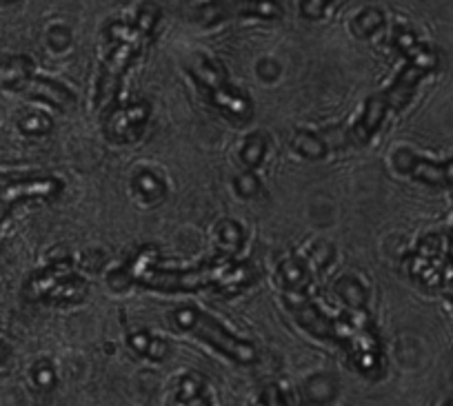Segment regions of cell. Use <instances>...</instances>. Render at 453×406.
Listing matches in <instances>:
<instances>
[{
    "label": "cell",
    "instance_id": "6da1fadb",
    "mask_svg": "<svg viewBox=\"0 0 453 406\" xmlns=\"http://www.w3.org/2000/svg\"><path fill=\"white\" fill-rule=\"evenodd\" d=\"M251 282H254V271L247 262H238L226 253H216L211 260L189 271H160L151 264L141 276L138 287L158 294H189L211 287L222 295H236Z\"/></svg>",
    "mask_w": 453,
    "mask_h": 406
},
{
    "label": "cell",
    "instance_id": "7a4b0ae2",
    "mask_svg": "<svg viewBox=\"0 0 453 406\" xmlns=\"http://www.w3.org/2000/svg\"><path fill=\"white\" fill-rule=\"evenodd\" d=\"M107 54H104L103 65H100L94 94L96 109H103V111L116 104L125 73L136 63L147 38L134 25L129 27V25L116 23L107 29Z\"/></svg>",
    "mask_w": 453,
    "mask_h": 406
},
{
    "label": "cell",
    "instance_id": "3957f363",
    "mask_svg": "<svg viewBox=\"0 0 453 406\" xmlns=\"http://www.w3.org/2000/svg\"><path fill=\"white\" fill-rule=\"evenodd\" d=\"M189 73L203 98L211 107H216L225 116L234 118V120H250L251 113H254L250 96L238 91L229 82L225 67L218 60L209 58V56H196L191 60Z\"/></svg>",
    "mask_w": 453,
    "mask_h": 406
},
{
    "label": "cell",
    "instance_id": "277c9868",
    "mask_svg": "<svg viewBox=\"0 0 453 406\" xmlns=\"http://www.w3.org/2000/svg\"><path fill=\"white\" fill-rule=\"evenodd\" d=\"M173 322H176L178 329L200 338L203 342H207L213 351L222 353L225 357L236 362V364L247 366L254 364V362L258 360V351H256L254 344L229 333L216 318L200 311L198 307L187 304V307L176 309V311H173Z\"/></svg>",
    "mask_w": 453,
    "mask_h": 406
},
{
    "label": "cell",
    "instance_id": "5b68a950",
    "mask_svg": "<svg viewBox=\"0 0 453 406\" xmlns=\"http://www.w3.org/2000/svg\"><path fill=\"white\" fill-rule=\"evenodd\" d=\"M151 107L145 100H136V103L127 104H113L111 109L104 111L103 131L107 135V141L116 142V145H129L136 142L145 131L147 122H150Z\"/></svg>",
    "mask_w": 453,
    "mask_h": 406
},
{
    "label": "cell",
    "instance_id": "8992f818",
    "mask_svg": "<svg viewBox=\"0 0 453 406\" xmlns=\"http://www.w3.org/2000/svg\"><path fill=\"white\" fill-rule=\"evenodd\" d=\"M280 19L282 5L278 0H211L209 5H203L196 14V20L204 27L222 23L225 19Z\"/></svg>",
    "mask_w": 453,
    "mask_h": 406
},
{
    "label": "cell",
    "instance_id": "52a82bcc",
    "mask_svg": "<svg viewBox=\"0 0 453 406\" xmlns=\"http://www.w3.org/2000/svg\"><path fill=\"white\" fill-rule=\"evenodd\" d=\"M63 194V182L58 178L41 176V178H25L0 189V225L10 218V213L19 207L20 203L29 200H54Z\"/></svg>",
    "mask_w": 453,
    "mask_h": 406
},
{
    "label": "cell",
    "instance_id": "ba28073f",
    "mask_svg": "<svg viewBox=\"0 0 453 406\" xmlns=\"http://www.w3.org/2000/svg\"><path fill=\"white\" fill-rule=\"evenodd\" d=\"M103 257H85L82 256L81 260H73V257H60V260H54L50 266L45 269L36 271L27 282H25V298L32 300V303H42L45 295L50 294L51 287L69 273V271H78V266H82L85 271H98V266L103 264Z\"/></svg>",
    "mask_w": 453,
    "mask_h": 406
},
{
    "label": "cell",
    "instance_id": "9c48e42d",
    "mask_svg": "<svg viewBox=\"0 0 453 406\" xmlns=\"http://www.w3.org/2000/svg\"><path fill=\"white\" fill-rule=\"evenodd\" d=\"M156 260H158V249L147 244L141 251L134 253L120 269L113 271L111 276H109V287H111L113 291H125L129 289V287L138 285L142 273H145L151 264H156Z\"/></svg>",
    "mask_w": 453,
    "mask_h": 406
},
{
    "label": "cell",
    "instance_id": "30bf717a",
    "mask_svg": "<svg viewBox=\"0 0 453 406\" xmlns=\"http://www.w3.org/2000/svg\"><path fill=\"white\" fill-rule=\"evenodd\" d=\"M20 94H25L32 100H42V103H50L51 107L67 109L76 103V96L67 89L65 85L56 80H47V78H36L32 76L27 80V85L20 89Z\"/></svg>",
    "mask_w": 453,
    "mask_h": 406
},
{
    "label": "cell",
    "instance_id": "8fae6325",
    "mask_svg": "<svg viewBox=\"0 0 453 406\" xmlns=\"http://www.w3.org/2000/svg\"><path fill=\"white\" fill-rule=\"evenodd\" d=\"M89 285H87L85 276L81 271H72L67 276L60 278L54 287L50 289V294L45 295L42 303L56 304V307H67V304H78L81 300H85Z\"/></svg>",
    "mask_w": 453,
    "mask_h": 406
},
{
    "label": "cell",
    "instance_id": "7c38bea8",
    "mask_svg": "<svg viewBox=\"0 0 453 406\" xmlns=\"http://www.w3.org/2000/svg\"><path fill=\"white\" fill-rule=\"evenodd\" d=\"M173 404L176 406H213L211 395H209L207 379L200 373L191 371L178 379L176 395H173Z\"/></svg>",
    "mask_w": 453,
    "mask_h": 406
},
{
    "label": "cell",
    "instance_id": "4fadbf2b",
    "mask_svg": "<svg viewBox=\"0 0 453 406\" xmlns=\"http://www.w3.org/2000/svg\"><path fill=\"white\" fill-rule=\"evenodd\" d=\"M34 76V60L27 56H10L0 60V89L20 91Z\"/></svg>",
    "mask_w": 453,
    "mask_h": 406
},
{
    "label": "cell",
    "instance_id": "5bb4252c",
    "mask_svg": "<svg viewBox=\"0 0 453 406\" xmlns=\"http://www.w3.org/2000/svg\"><path fill=\"white\" fill-rule=\"evenodd\" d=\"M132 189L136 198L145 204H160L167 195V185L163 178L151 169H138L132 178Z\"/></svg>",
    "mask_w": 453,
    "mask_h": 406
},
{
    "label": "cell",
    "instance_id": "9a60e30c",
    "mask_svg": "<svg viewBox=\"0 0 453 406\" xmlns=\"http://www.w3.org/2000/svg\"><path fill=\"white\" fill-rule=\"evenodd\" d=\"M129 347L142 357H150V360L163 362L169 356V347L163 338L158 335H151L147 331H138V333L129 335Z\"/></svg>",
    "mask_w": 453,
    "mask_h": 406
},
{
    "label": "cell",
    "instance_id": "2e32d148",
    "mask_svg": "<svg viewBox=\"0 0 453 406\" xmlns=\"http://www.w3.org/2000/svg\"><path fill=\"white\" fill-rule=\"evenodd\" d=\"M216 242L218 253H226V256L236 257L242 244H245V231H242V226L236 220H225L218 226Z\"/></svg>",
    "mask_w": 453,
    "mask_h": 406
},
{
    "label": "cell",
    "instance_id": "e0dca14e",
    "mask_svg": "<svg viewBox=\"0 0 453 406\" xmlns=\"http://www.w3.org/2000/svg\"><path fill=\"white\" fill-rule=\"evenodd\" d=\"M291 147L298 151L303 158L309 160H320L325 158L326 151H329V142L318 134H309V131H298L291 141Z\"/></svg>",
    "mask_w": 453,
    "mask_h": 406
},
{
    "label": "cell",
    "instance_id": "ac0fdd59",
    "mask_svg": "<svg viewBox=\"0 0 453 406\" xmlns=\"http://www.w3.org/2000/svg\"><path fill=\"white\" fill-rule=\"evenodd\" d=\"M335 295L349 307V311L365 309V304H367V289L354 276H345L335 282Z\"/></svg>",
    "mask_w": 453,
    "mask_h": 406
},
{
    "label": "cell",
    "instance_id": "d6986e66",
    "mask_svg": "<svg viewBox=\"0 0 453 406\" xmlns=\"http://www.w3.org/2000/svg\"><path fill=\"white\" fill-rule=\"evenodd\" d=\"M265 156H267V141L263 134L247 135L241 149V160L247 167V172H256L263 165Z\"/></svg>",
    "mask_w": 453,
    "mask_h": 406
},
{
    "label": "cell",
    "instance_id": "ffe728a7",
    "mask_svg": "<svg viewBox=\"0 0 453 406\" xmlns=\"http://www.w3.org/2000/svg\"><path fill=\"white\" fill-rule=\"evenodd\" d=\"M385 25V14L376 7H367V10L360 11L354 20H351V32L356 38H369L378 32V29Z\"/></svg>",
    "mask_w": 453,
    "mask_h": 406
},
{
    "label": "cell",
    "instance_id": "44dd1931",
    "mask_svg": "<svg viewBox=\"0 0 453 406\" xmlns=\"http://www.w3.org/2000/svg\"><path fill=\"white\" fill-rule=\"evenodd\" d=\"M54 122H51L50 116L41 111H32L25 113L23 118H19V129L23 131L25 135H45L50 134Z\"/></svg>",
    "mask_w": 453,
    "mask_h": 406
},
{
    "label": "cell",
    "instance_id": "7402d4cb",
    "mask_svg": "<svg viewBox=\"0 0 453 406\" xmlns=\"http://www.w3.org/2000/svg\"><path fill=\"white\" fill-rule=\"evenodd\" d=\"M158 16H160L158 7H156L154 3H145V5L138 10L136 20H134V27H136L138 32L147 38V41H150L151 34H154V29H156V25H158Z\"/></svg>",
    "mask_w": 453,
    "mask_h": 406
},
{
    "label": "cell",
    "instance_id": "603a6c76",
    "mask_svg": "<svg viewBox=\"0 0 453 406\" xmlns=\"http://www.w3.org/2000/svg\"><path fill=\"white\" fill-rule=\"evenodd\" d=\"M32 379L38 388H42V391H50V388L56 384L54 366L45 360L38 362V364L32 369Z\"/></svg>",
    "mask_w": 453,
    "mask_h": 406
},
{
    "label": "cell",
    "instance_id": "cb8c5ba5",
    "mask_svg": "<svg viewBox=\"0 0 453 406\" xmlns=\"http://www.w3.org/2000/svg\"><path fill=\"white\" fill-rule=\"evenodd\" d=\"M234 187H236V191L241 198H251V195H256L260 191V182H258V178H256L254 172L241 173V176L234 180Z\"/></svg>",
    "mask_w": 453,
    "mask_h": 406
},
{
    "label": "cell",
    "instance_id": "d4e9b609",
    "mask_svg": "<svg viewBox=\"0 0 453 406\" xmlns=\"http://www.w3.org/2000/svg\"><path fill=\"white\" fill-rule=\"evenodd\" d=\"M334 0H300V14L307 20H320Z\"/></svg>",
    "mask_w": 453,
    "mask_h": 406
},
{
    "label": "cell",
    "instance_id": "484cf974",
    "mask_svg": "<svg viewBox=\"0 0 453 406\" xmlns=\"http://www.w3.org/2000/svg\"><path fill=\"white\" fill-rule=\"evenodd\" d=\"M263 406H289V404H287L280 387H276V384H269V387H265V391H263Z\"/></svg>",
    "mask_w": 453,
    "mask_h": 406
},
{
    "label": "cell",
    "instance_id": "4316f807",
    "mask_svg": "<svg viewBox=\"0 0 453 406\" xmlns=\"http://www.w3.org/2000/svg\"><path fill=\"white\" fill-rule=\"evenodd\" d=\"M69 41H72V36H69V32L65 27H54L50 32V42L54 50H65V47H69Z\"/></svg>",
    "mask_w": 453,
    "mask_h": 406
},
{
    "label": "cell",
    "instance_id": "83f0119b",
    "mask_svg": "<svg viewBox=\"0 0 453 406\" xmlns=\"http://www.w3.org/2000/svg\"><path fill=\"white\" fill-rule=\"evenodd\" d=\"M5 3H14V0H5Z\"/></svg>",
    "mask_w": 453,
    "mask_h": 406
}]
</instances>
